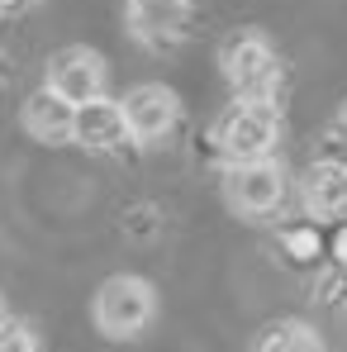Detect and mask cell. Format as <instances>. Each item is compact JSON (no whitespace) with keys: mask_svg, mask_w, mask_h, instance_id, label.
Instances as JSON below:
<instances>
[{"mask_svg":"<svg viewBox=\"0 0 347 352\" xmlns=\"http://www.w3.org/2000/svg\"><path fill=\"white\" fill-rule=\"evenodd\" d=\"M224 81L238 91V100H276L281 91V62L257 29H243L224 43Z\"/></svg>","mask_w":347,"mask_h":352,"instance_id":"cell-1","label":"cell"},{"mask_svg":"<svg viewBox=\"0 0 347 352\" xmlns=\"http://www.w3.org/2000/svg\"><path fill=\"white\" fill-rule=\"evenodd\" d=\"M276 133H281V115H276V100H238L229 115L214 124V148L243 162V157H267L276 148Z\"/></svg>","mask_w":347,"mask_h":352,"instance_id":"cell-2","label":"cell"},{"mask_svg":"<svg viewBox=\"0 0 347 352\" xmlns=\"http://www.w3.org/2000/svg\"><path fill=\"white\" fill-rule=\"evenodd\" d=\"M153 309H157V295L143 276H115L105 281L96 295V324L105 338H133L153 324Z\"/></svg>","mask_w":347,"mask_h":352,"instance_id":"cell-3","label":"cell"},{"mask_svg":"<svg viewBox=\"0 0 347 352\" xmlns=\"http://www.w3.org/2000/svg\"><path fill=\"white\" fill-rule=\"evenodd\" d=\"M224 195L238 214H271L286 200V172L271 157H243L224 172Z\"/></svg>","mask_w":347,"mask_h":352,"instance_id":"cell-4","label":"cell"},{"mask_svg":"<svg viewBox=\"0 0 347 352\" xmlns=\"http://www.w3.org/2000/svg\"><path fill=\"white\" fill-rule=\"evenodd\" d=\"M124 119H128V138L138 143H157L167 138L181 119V100L167 86H133L124 96Z\"/></svg>","mask_w":347,"mask_h":352,"instance_id":"cell-5","label":"cell"},{"mask_svg":"<svg viewBox=\"0 0 347 352\" xmlns=\"http://www.w3.org/2000/svg\"><path fill=\"white\" fill-rule=\"evenodd\" d=\"M48 86L58 96H67L71 105L100 100L105 96V62H100V53H91V48H67L48 67Z\"/></svg>","mask_w":347,"mask_h":352,"instance_id":"cell-6","label":"cell"},{"mask_svg":"<svg viewBox=\"0 0 347 352\" xmlns=\"http://www.w3.org/2000/svg\"><path fill=\"white\" fill-rule=\"evenodd\" d=\"M186 19H190V0H128V29L153 48L176 43Z\"/></svg>","mask_w":347,"mask_h":352,"instance_id":"cell-7","label":"cell"},{"mask_svg":"<svg viewBox=\"0 0 347 352\" xmlns=\"http://www.w3.org/2000/svg\"><path fill=\"white\" fill-rule=\"evenodd\" d=\"M128 138V119H124V100H86V105H76V138L71 143H81V148H91V153H110Z\"/></svg>","mask_w":347,"mask_h":352,"instance_id":"cell-8","label":"cell"},{"mask_svg":"<svg viewBox=\"0 0 347 352\" xmlns=\"http://www.w3.org/2000/svg\"><path fill=\"white\" fill-rule=\"evenodd\" d=\"M304 205L319 224H343L347 219V162L324 157L304 176Z\"/></svg>","mask_w":347,"mask_h":352,"instance_id":"cell-9","label":"cell"},{"mask_svg":"<svg viewBox=\"0 0 347 352\" xmlns=\"http://www.w3.org/2000/svg\"><path fill=\"white\" fill-rule=\"evenodd\" d=\"M24 129L38 138V143H71L76 138V105L58 96L53 86H43L38 96H29L24 100Z\"/></svg>","mask_w":347,"mask_h":352,"instance_id":"cell-10","label":"cell"},{"mask_svg":"<svg viewBox=\"0 0 347 352\" xmlns=\"http://www.w3.org/2000/svg\"><path fill=\"white\" fill-rule=\"evenodd\" d=\"M257 352H324V343H319V333H314L309 324L281 319V324H271V329L262 333Z\"/></svg>","mask_w":347,"mask_h":352,"instance_id":"cell-11","label":"cell"},{"mask_svg":"<svg viewBox=\"0 0 347 352\" xmlns=\"http://www.w3.org/2000/svg\"><path fill=\"white\" fill-rule=\"evenodd\" d=\"M324 248H328V243H324V234H319V224H290V229H281V252H286L295 267L319 262Z\"/></svg>","mask_w":347,"mask_h":352,"instance_id":"cell-12","label":"cell"},{"mask_svg":"<svg viewBox=\"0 0 347 352\" xmlns=\"http://www.w3.org/2000/svg\"><path fill=\"white\" fill-rule=\"evenodd\" d=\"M0 352H38V343L24 324H5L0 329Z\"/></svg>","mask_w":347,"mask_h":352,"instance_id":"cell-13","label":"cell"},{"mask_svg":"<svg viewBox=\"0 0 347 352\" xmlns=\"http://www.w3.org/2000/svg\"><path fill=\"white\" fill-rule=\"evenodd\" d=\"M328 252H333L338 267H347V219L338 224V234H333V243H328Z\"/></svg>","mask_w":347,"mask_h":352,"instance_id":"cell-14","label":"cell"},{"mask_svg":"<svg viewBox=\"0 0 347 352\" xmlns=\"http://www.w3.org/2000/svg\"><path fill=\"white\" fill-rule=\"evenodd\" d=\"M0 329H5V300H0Z\"/></svg>","mask_w":347,"mask_h":352,"instance_id":"cell-15","label":"cell"},{"mask_svg":"<svg viewBox=\"0 0 347 352\" xmlns=\"http://www.w3.org/2000/svg\"><path fill=\"white\" fill-rule=\"evenodd\" d=\"M343 129H347V105H343Z\"/></svg>","mask_w":347,"mask_h":352,"instance_id":"cell-16","label":"cell"},{"mask_svg":"<svg viewBox=\"0 0 347 352\" xmlns=\"http://www.w3.org/2000/svg\"><path fill=\"white\" fill-rule=\"evenodd\" d=\"M0 5H10V0H0Z\"/></svg>","mask_w":347,"mask_h":352,"instance_id":"cell-17","label":"cell"}]
</instances>
